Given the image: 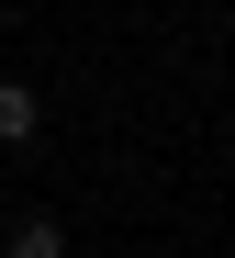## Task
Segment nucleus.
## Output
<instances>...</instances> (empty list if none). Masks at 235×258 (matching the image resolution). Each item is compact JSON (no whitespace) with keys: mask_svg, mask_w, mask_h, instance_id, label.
Segmentation results:
<instances>
[{"mask_svg":"<svg viewBox=\"0 0 235 258\" xmlns=\"http://www.w3.org/2000/svg\"><path fill=\"white\" fill-rule=\"evenodd\" d=\"M34 123H45V101L23 90V79H0V146H34Z\"/></svg>","mask_w":235,"mask_h":258,"instance_id":"nucleus-1","label":"nucleus"},{"mask_svg":"<svg viewBox=\"0 0 235 258\" xmlns=\"http://www.w3.org/2000/svg\"><path fill=\"white\" fill-rule=\"evenodd\" d=\"M0 258H67V236H56V213H23V225H12V247H0Z\"/></svg>","mask_w":235,"mask_h":258,"instance_id":"nucleus-2","label":"nucleus"}]
</instances>
